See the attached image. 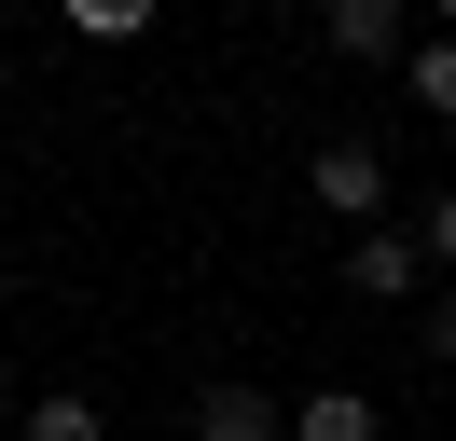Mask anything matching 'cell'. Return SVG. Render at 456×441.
Masks as SVG:
<instances>
[{
  "label": "cell",
  "mask_w": 456,
  "mask_h": 441,
  "mask_svg": "<svg viewBox=\"0 0 456 441\" xmlns=\"http://www.w3.org/2000/svg\"><path fill=\"white\" fill-rule=\"evenodd\" d=\"M305 207L318 220H387V152L373 138H318L305 152Z\"/></svg>",
  "instance_id": "6da1fadb"
},
{
  "label": "cell",
  "mask_w": 456,
  "mask_h": 441,
  "mask_svg": "<svg viewBox=\"0 0 456 441\" xmlns=\"http://www.w3.org/2000/svg\"><path fill=\"white\" fill-rule=\"evenodd\" d=\"M318 42H332L346 69H401V42H415V0H318Z\"/></svg>",
  "instance_id": "7a4b0ae2"
},
{
  "label": "cell",
  "mask_w": 456,
  "mask_h": 441,
  "mask_svg": "<svg viewBox=\"0 0 456 441\" xmlns=\"http://www.w3.org/2000/svg\"><path fill=\"white\" fill-rule=\"evenodd\" d=\"M415 235H401V220H360V235H346V290H360V303H415Z\"/></svg>",
  "instance_id": "3957f363"
},
{
  "label": "cell",
  "mask_w": 456,
  "mask_h": 441,
  "mask_svg": "<svg viewBox=\"0 0 456 441\" xmlns=\"http://www.w3.org/2000/svg\"><path fill=\"white\" fill-rule=\"evenodd\" d=\"M194 441H290V400H263V386H208V400H194Z\"/></svg>",
  "instance_id": "277c9868"
},
{
  "label": "cell",
  "mask_w": 456,
  "mask_h": 441,
  "mask_svg": "<svg viewBox=\"0 0 456 441\" xmlns=\"http://www.w3.org/2000/svg\"><path fill=\"white\" fill-rule=\"evenodd\" d=\"M290 441H387V428H373L360 386H305V400H290Z\"/></svg>",
  "instance_id": "5b68a950"
},
{
  "label": "cell",
  "mask_w": 456,
  "mask_h": 441,
  "mask_svg": "<svg viewBox=\"0 0 456 441\" xmlns=\"http://www.w3.org/2000/svg\"><path fill=\"white\" fill-rule=\"evenodd\" d=\"M14 441H111V413L56 386V400H14Z\"/></svg>",
  "instance_id": "8992f818"
},
{
  "label": "cell",
  "mask_w": 456,
  "mask_h": 441,
  "mask_svg": "<svg viewBox=\"0 0 456 441\" xmlns=\"http://www.w3.org/2000/svg\"><path fill=\"white\" fill-rule=\"evenodd\" d=\"M401 83H415L428 124H456V28H443V42H401Z\"/></svg>",
  "instance_id": "52a82bcc"
},
{
  "label": "cell",
  "mask_w": 456,
  "mask_h": 441,
  "mask_svg": "<svg viewBox=\"0 0 456 441\" xmlns=\"http://www.w3.org/2000/svg\"><path fill=\"white\" fill-rule=\"evenodd\" d=\"M56 14H69V42H139L167 0H56Z\"/></svg>",
  "instance_id": "ba28073f"
},
{
  "label": "cell",
  "mask_w": 456,
  "mask_h": 441,
  "mask_svg": "<svg viewBox=\"0 0 456 441\" xmlns=\"http://www.w3.org/2000/svg\"><path fill=\"white\" fill-rule=\"evenodd\" d=\"M415 262H443V276H456V180H443V193L415 207Z\"/></svg>",
  "instance_id": "9c48e42d"
},
{
  "label": "cell",
  "mask_w": 456,
  "mask_h": 441,
  "mask_svg": "<svg viewBox=\"0 0 456 441\" xmlns=\"http://www.w3.org/2000/svg\"><path fill=\"white\" fill-rule=\"evenodd\" d=\"M415 345H428V358H443V373H456V290H428V317H415Z\"/></svg>",
  "instance_id": "30bf717a"
},
{
  "label": "cell",
  "mask_w": 456,
  "mask_h": 441,
  "mask_svg": "<svg viewBox=\"0 0 456 441\" xmlns=\"http://www.w3.org/2000/svg\"><path fill=\"white\" fill-rule=\"evenodd\" d=\"M415 14H428V28H456V0H415Z\"/></svg>",
  "instance_id": "8fae6325"
},
{
  "label": "cell",
  "mask_w": 456,
  "mask_h": 441,
  "mask_svg": "<svg viewBox=\"0 0 456 441\" xmlns=\"http://www.w3.org/2000/svg\"><path fill=\"white\" fill-rule=\"evenodd\" d=\"M0 428H14V373H0Z\"/></svg>",
  "instance_id": "7c38bea8"
},
{
  "label": "cell",
  "mask_w": 456,
  "mask_h": 441,
  "mask_svg": "<svg viewBox=\"0 0 456 441\" xmlns=\"http://www.w3.org/2000/svg\"><path fill=\"white\" fill-rule=\"evenodd\" d=\"M0 14H14V0H0Z\"/></svg>",
  "instance_id": "4fadbf2b"
}]
</instances>
